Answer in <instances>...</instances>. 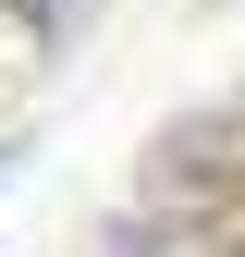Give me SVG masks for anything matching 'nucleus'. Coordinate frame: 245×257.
<instances>
[{
  "label": "nucleus",
  "mask_w": 245,
  "mask_h": 257,
  "mask_svg": "<svg viewBox=\"0 0 245 257\" xmlns=\"http://www.w3.org/2000/svg\"><path fill=\"white\" fill-rule=\"evenodd\" d=\"M221 184H245V110H184L147 147V196L160 208H208Z\"/></svg>",
  "instance_id": "f257e3e1"
}]
</instances>
